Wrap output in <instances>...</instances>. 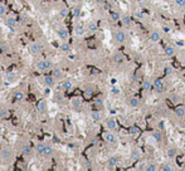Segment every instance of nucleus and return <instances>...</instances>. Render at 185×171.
<instances>
[{
    "mask_svg": "<svg viewBox=\"0 0 185 171\" xmlns=\"http://www.w3.org/2000/svg\"><path fill=\"white\" fill-rule=\"evenodd\" d=\"M145 170L146 171H156L157 170V166L155 163H149V165L145 166Z\"/></svg>",
    "mask_w": 185,
    "mask_h": 171,
    "instance_id": "36",
    "label": "nucleus"
},
{
    "mask_svg": "<svg viewBox=\"0 0 185 171\" xmlns=\"http://www.w3.org/2000/svg\"><path fill=\"white\" fill-rule=\"evenodd\" d=\"M71 105H72V107L76 108V110L81 108V107H82V98H79V97H73V98L71 100Z\"/></svg>",
    "mask_w": 185,
    "mask_h": 171,
    "instance_id": "9",
    "label": "nucleus"
},
{
    "mask_svg": "<svg viewBox=\"0 0 185 171\" xmlns=\"http://www.w3.org/2000/svg\"><path fill=\"white\" fill-rule=\"evenodd\" d=\"M67 15H68V9H67V8H63V9H61V12H59V17H61L62 19H64Z\"/></svg>",
    "mask_w": 185,
    "mask_h": 171,
    "instance_id": "41",
    "label": "nucleus"
},
{
    "mask_svg": "<svg viewBox=\"0 0 185 171\" xmlns=\"http://www.w3.org/2000/svg\"><path fill=\"white\" fill-rule=\"evenodd\" d=\"M44 148H45V145H44V143H38V145H37V153L43 155Z\"/></svg>",
    "mask_w": 185,
    "mask_h": 171,
    "instance_id": "34",
    "label": "nucleus"
},
{
    "mask_svg": "<svg viewBox=\"0 0 185 171\" xmlns=\"http://www.w3.org/2000/svg\"><path fill=\"white\" fill-rule=\"evenodd\" d=\"M8 116H9V111L7 108H2V110H0V117H2V118H7Z\"/></svg>",
    "mask_w": 185,
    "mask_h": 171,
    "instance_id": "39",
    "label": "nucleus"
},
{
    "mask_svg": "<svg viewBox=\"0 0 185 171\" xmlns=\"http://www.w3.org/2000/svg\"><path fill=\"white\" fill-rule=\"evenodd\" d=\"M79 13H81V9H79V7H74V8L72 9V14H73L74 17H78V15H79Z\"/></svg>",
    "mask_w": 185,
    "mask_h": 171,
    "instance_id": "45",
    "label": "nucleus"
},
{
    "mask_svg": "<svg viewBox=\"0 0 185 171\" xmlns=\"http://www.w3.org/2000/svg\"><path fill=\"white\" fill-rule=\"evenodd\" d=\"M106 128L110 131H116L117 130V122L115 118H108L106 121Z\"/></svg>",
    "mask_w": 185,
    "mask_h": 171,
    "instance_id": "4",
    "label": "nucleus"
},
{
    "mask_svg": "<svg viewBox=\"0 0 185 171\" xmlns=\"http://www.w3.org/2000/svg\"><path fill=\"white\" fill-rule=\"evenodd\" d=\"M174 54H175V48H174L172 45L167 44V45L164 48V55H166V57H172Z\"/></svg>",
    "mask_w": 185,
    "mask_h": 171,
    "instance_id": "10",
    "label": "nucleus"
},
{
    "mask_svg": "<svg viewBox=\"0 0 185 171\" xmlns=\"http://www.w3.org/2000/svg\"><path fill=\"white\" fill-rule=\"evenodd\" d=\"M0 132H2V128H0Z\"/></svg>",
    "mask_w": 185,
    "mask_h": 171,
    "instance_id": "56",
    "label": "nucleus"
},
{
    "mask_svg": "<svg viewBox=\"0 0 185 171\" xmlns=\"http://www.w3.org/2000/svg\"><path fill=\"white\" fill-rule=\"evenodd\" d=\"M129 132H130V135H132V136H137V135L140 133V128H139L136 125H132V126L130 127Z\"/></svg>",
    "mask_w": 185,
    "mask_h": 171,
    "instance_id": "27",
    "label": "nucleus"
},
{
    "mask_svg": "<svg viewBox=\"0 0 185 171\" xmlns=\"http://www.w3.org/2000/svg\"><path fill=\"white\" fill-rule=\"evenodd\" d=\"M40 49H42V47H40L39 43H33V44H30V52H32L33 54H38V53L40 52Z\"/></svg>",
    "mask_w": 185,
    "mask_h": 171,
    "instance_id": "19",
    "label": "nucleus"
},
{
    "mask_svg": "<svg viewBox=\"0 0 185 171\" xmlns=\"http://www.w3.org/2000/svg\"><path fill=\"white\" fill-rule=\"evenodd\" d=\"M54 82H56V78L53 75H45L44 77V83H45L47 87H53Z\"/></svg>",
    "mask_w": 185,
    "mask_h": 171,
    "instance_id": "13",
    "label": "nucleus"
},
{
    "mask_svg": "<svg viewBox=\"0 0 185 171\" xmlns=\"http://www.w3.org/2000/svg\"><path fill=\"white\" fill-rule=\"evenodd\" d=\"M115 40L117 42V43H125L126 40H127V35H126V33L124 32V30H116L115 32Z\"/></svg>",
    "mask_w": 185,
    "mask_h": 171,
    "instance_id": "3",
    "label": "nucleus"
},
{
    "mask_svg": "<svg viewBox=\"0 0 185 171\" xmlns=\"http://www.w3.org/2000/svg\"><path fill=\"white\" fill-rule=\"evenodd\" d=\"M17 19L14 18V17H8L7 18V25H9V27H17Z\"/></svg>",
    "mask_w": 185,
    "mask_h": 171,
    "instance_id": "30",
    "label": "nucleus"
},
{
    "mask_svg": "<svg viewBox=\"0 0 185 171\" xmlns=\"http://www.w3.org/2000/svg\"><path fill=\"white\" fill-rule=\"evenodd\" d=\"M121 20H122V24L125 25V27H130L131 25V22H132V18L130 17V15H124L122 18H121Z\"/></svg>",
    "mask_w": 185,
    "mask_h": 171,
    "instance_id": "24",
    "label": "nucleus"
},
{
    "mask_svg": "<svg viewBox=\"0 0 185 171\" xmlns=\"http://www.w3.org/2000/svg\"><path fill=\"white\" fill-rule=\"evenodd\" d=\"M74 33H76L77 37H82V35H84V33H86V28H84V25H82V24L76 25V28H74Z\"/></svg>",
    "mask_w": 185,
    "mask_h": 171,
    "instance_id": "12",
    "label": "nucleus"
},
{
    "mask_svg": "<svg viewBox=\"0 0 185 171\" xmlns=\"http://www.w3.org/2000/svg\"><path fill=\"white\" fill-rule=\"evenodd\" d=\"M35 68H37V70H39V72H44V70H45V60H44V59L38 60L37 64H35Z\"/></svg>",
    "mask_w": 185,
    "mask_h": 171,
    "instance_id": "22",
    "label": "nucleus"
},
{
    "mask_svg": "<svg viewBox=\"0 0 185 171\" xmlns=\"http://www.w3.org/2000/svg\"><path fill=\"white\" fill-rule=\"evenodd\" d=\"M170 101H171L174 105H177V103L181 102V97H180V95L174 93V95H170Z\"/></svg>",
    "mask_w": 185,
    "mask_h": 171,
    "instance_id": "25",
    "label": "nucleus"
},
{
    "mask_svg": "<svg viewBox=\"0 0 185 171\" xmlns=\"http://www.w3.org/2000/svg\"><path fill=\"white\" fill-rule=\"evenodd\" d=\"M22 153H23L24 156H30V153H32V147H30L29 145H24L23 148H22Z\"/></svg>",
    "mask_w": 185,
    "mask_h": 171,
    "instance_id": "28",
    "label": "nucleus"
},
{
    "mask_svg": "<svg viewBox=\"0 0 185 171\" xmlns=\"http://www.w3.org/2000/svg\"><path fill=\"white\" fill-rule=\"evenodd\" d=\"M139 78H140V73H136V75H135V77H132V79H134V80H137Z\"/></svg>",
    "mask_w": 185,
    "mask_h": 171,
    "instance_id": "53",
    "label": "nucleus"
},
{
    "mask_svg": "<svg viewBox=\"0 0 185 171\" xmlns=\"http://www.w3.org/2000/svg\"><path fill=\"white\" fill-rule=\"evenodd\" d=\"M14 97H15L17 101H23V98H24V93H23L22 91H18V92H15Z\"/></svg>",
    "mask_w": 185,
    "mask_h": 171,
    "instance_id": "38",
    "label": "nucleus"
},
{
    "mask_svg": "<svg viewBox=\"0 0 185 171\" xmlns=\"http://www.w3.org/2000/svg\"><path fill=\"white\" fill-rule=\"evenodd\" d=\"M112 60H114V63H116V64L122 63V62H124V54H122L121 52H116V53L112 55Z\"/></svg>",
    "mask_w": 185,
    "mask_h": 171,
    "instance_id": "11",
    "label": "nucleus"
},
{
    "mask_svg": "<svg viewBox=\"0 0 185 171\" xmlns=\"http://www.w3.org/2000/svg\"><path fill=\"white\" fill-rule=\"evenodd\" d=\"M166 156L169 158H175L176 157V148L174 147H167L166 148Z\"/></svg>",
    "mask_w": 185,
    "mask_h": 171,
    "instance_id": "21",
    "label": "nucleus"
},
{
    "mask_svg": "<svg viewBox=\"0 0 185 171\" xmlns=\"http://www.w3.org/2000/svg\"><path fill=\"white\" fill-rule=\"evenodd\" d=\"M149 38H150V40H151V42H154V43H157V42H160V40H161V34H160L159 32L154 30V32H151V33H150Z\"/></svg>",
    "mask_w": 185,
    "mask_h": 171,
    "instance_id": "8",
    "label": "nucleus"
},
{
    "mask_svg": "<svg viewBox=\"0 0 185 171\" xmlns=\"http://www.w3.org/2000/svg\"><path fill=\"white\" fill-rule=\"evenodd\" d=\"M129 106L130 107H132V108H136V107H139L140 106V98L139 97H135V96H132V97H130L129 98Z\"/></svg>",
    "mask_w": 185,
    "mask_h": 171,
    "instance_id": "6",
    "label": "nucleus"
},
{
    "mask_svg": "<svg viewBox=\"0 0 185 171\" xmlns=\"http://www.w3.org/2000/svg\"><path fill=\"white\" fill-rule=\"evenodd\" d=\"M0 48H2V50H3L4 53H7V52L9 50V47H8L5 43H2V44H0Z\"/></svg>",
    "mask_w": 185,
    "mask_h": 171,
    "instance_id": "48",
    "label": "nucleus"
},
{
    "mask_svg": "<svg viewBox=\"0 0 185 171\" xmlns=\"http://www.w3.org/2000/svg\"><path fill=\"white\" fill-rule=\"evenodd\" d=\"M103 138L108 143H116L117 142V136L114 133V131H110V130L103 133Z\"/></svg>",
    "mask_w": 185,
    "mask_h": 171,
    "instance_id": "2",
    "label": "nucleus"
},
{
    "mask_svg": "<svg viewBox=\"0 0 185 171\" xmlns=\"http://www.w3.org/2000/svg\"><path fill=\"white\" fill-rule=\"evenodd\" d=\"M5 14H7V8H5V5L0 4V17H3V15H5Z\"/></svg>",
    "mask_w": 185,
    "mask_h": 171,
    "instance_id": "46",
    "label": "nucleus"
},
{
    "mask_svg": "<svg viewBox=\"0 0 185 171\" xmlns=\"http://www.w3.org/2000/svg\"><path fill=\"white\" fill-rule=\"evenodd\" d=\"M69 49H71L69 44H68V43H67V42L64 40V42H63V43L61 44V50H62V52H68Z\"/></svg>",
    "mask_w": 185,
    "mask_h": 171,
    "instance_id": "35",
    "label": "nucleus"
},
{
    "mask_svg": "<svg viewBox=\"0 0 185 171\" xmlns=\"http://www.w3.org/2000/svg\"><path fill=\"white\" fill-rule=\"evenodd\" d=\"M110 8H111V5L107 3V5H105V9H110Z\"/></svg>",
    "mask_w": 185,
    "mask_h": 171,
    "instance_id": "55",
    "label": "nucleus"
},
{
    "mask_svg": "<svg viewBox=\"0 0 185 171\" xmlns=\"http://www.w3.org/2000/svg\"><path fill=\"white\" fill-rule=\"evenodd\" d=\"M53 68V64L50 60H45V70H50Z\"/></svg>",
    "mask_w": 185,
    "mask_h": 171,
    "instance_id": "47",
    "label": "nucleus"
},
{
    "mask_svg": "<svg viewBox=\"0 0 185 171\" xmlns=\"http://www.w3.org/2000/svg\"><path fill=\"white\" fill-rule=\"evenodd\" d=\"M121 93H122V91H121L120 87H117V86H112V88H111V95L112 96H120Z\"/></svg>",
    "mask_w": 185,
    "mask_h": 171,
    "instance_id": "29",
    "label": "nucleus"
},
{
    "mask_svg": "<svg viewBox=\"0 0 185 171\" xmlns=\"http://www.w3.org/2000/svg\"><path fill=\"white\" fill-rule=\"evenodd\" d=\"M95 2H96L97 4H103V3L106 2V0H95Z\"/></svg>",
    "mask_w": 185,
    "mask_h": 171,
    "instance_id": "54",
    "label": "nucleus"
},
{
    "mask_svg": "<svg viewBox=\"0 0 185 171\" xmlns=\"http://www.w3.org/2000/svg\"><path fill=\"white\" fill-rule=\"evenodd\" d=\"M141 157V151L140 150H135L134 152H132V158H140Z\"/></svg>",
    "mask_w": 185,
    "mask_h": 171,
    "instance_id": "44",
    "label": "nucleus"
},
{
    "mask_svg": "<svg viewBox=\"0 0 185 171\" xmlns=\"http://www.w3.org/2000/svg\"><path fill=\"white\" fill-rule=\"evenodd\" d=\"M159 130L160 131H164L165 130V123L164 122H159Z\"/></svg>",
    "mask_w": 185,
    "mask_h": 171,
    "instance_id": "51",
    "label": "nucleus"
},
{
    "mask_svg": "<svg viewBox=\"0 0 185 171\" xmlns=\"http://www.w3.org/2000/svg\"><path fill=\"white\" fill-rule=\"evenodd\" d=\"M107 165H108L110 167H115V166H117V165H119V160H117V157H116V156H111V157L107 160Z\"/></svg>",
    "mask_w": 185,
    "mask_h": 171,
    "instance_id": "23",
    "label": "nucleus"
},
{
    "mask_svg": "<svg viewBox=\"0 0 185 171\" xmlns=\"http://www.w3.org/2000/svg\"><path fill=\"white\" fill-rule=\"evenodd\" d=\"M91 118L95 122H98V121L102 118V115H101L100 111H92V112H91Z\"/></svg>",
    "mask_w": 185,
    "mask_h": 171,
    "instance_id": "18",
    "label": "nucleus"
},
{
    "mask_svg": "<svg viewBox=\"0 0 185 171\" xmlns=\"http://www.w3.org/2000/svg\"><path fill=\"white\" fill-rule=\"evenodd\" d=\"M110 18H111V20L112 22H119V20H121V14L119 13V12H112L111 14H110Z\"/></svg>",
    "mask_w": 185,
    "mask_h": 171,
    "instance_id": "26",
    "label": "nucleus"
},
{
    "mask_svg": "<svg viewBox=\"0 0 185 171\" xmlns=\"http://www.w3.org/2000/svg\"><path fill=\"white\" fill-rule=\"evenodd\" d=\"M72 87H73V82L69 80V79H67V80H64V82L62 83V90H63V91H71Z\"/></svg>",
    "mask_w": 185,
    "mask_h": 171,
    "instance_id": "16",
    "label": "nucleus"
},
{
    "mask_svg": "<svg viewBox=\"0 0 185 171\" xmlns=\"http://www.w3.org/2000/svg\"><path fill=\"white\" fill-rule=\"evenodd\" d=\"M175 116H176L177 118L184 117V116H185V107H184V106H177V107L175 108Z\"/></svg>",
    "mask_w": 185,
    "mask_h": 171,
    "instance_id": "14",
    "label": "nucleus"
},
{
    "mask_svg": "<svg viewBox=\"0 0 185 171\" xmlns=\"http://www.w3.org/2000/svg\"><path fill=\"white\" fill-rule=\"evenodd\" d=\"M0 156H2V158L4 161H9V160H12V151L9 148H4L0 152Z\"/></svg>",
    "mask_w": 185,
    "mask_h": 171,
    "instance_id": "7",
    "label": "nucleus"
},
{
    "mask_svg": "<svg viewBox=\"0 0 185 171\" xmlns=\"http://www.w3.org/2000/svg\"><path fill=\"white\" fill-rule=\"evenodd\" d=\"M53 155V148H52V146H49V145H45V148H44V152H43V156H52Z\"/></svg>",
    "mask_w": 185,
    "mask_h": 171,
    "instance_id": "31",
    "label": "nucleus"
},
{
    "mask_svg": "<svg viewBox=\"0 0 185 171\" xmlns=\"http://www.w3.org/2000/svg\"><path fill=\"white\" fill-rule=\"evenodd\" d=\"M151 87H152V80L150 78L144 79V82H142V90L144 91H150Z\"/></svg>",
    "mask_w": 185,
    "mask_h": 171,
    "instance_id": "15",
    "label": "nucleus"
},
{
    "mask_svg": "<svg viewBox=\"0 0 185 171\" xmlns=\"http://www.w3.org/2000/svg\"><path fill=\"white\" fill-rule=\"evenodd\" d=\"M7 78H8L9 80H14V79H15V74H14V73H9V74L7 75Z\"/></svg>",
    "mask_w": 185,
    "mask_h": 171,
    "instance_id": "50",
    "label": "nucleus"
},
{
    "mask_svg": "<svg viewBox=\"0 0 185 171\" xmlns=\"http://www.w3.org/2000/svg\"><path fill=\"white\" fill-rule=\"evenodd\" d=\"M45 110H47V101H45V100L39 101L38 105H37V111H38V112H44Z\"/></svg>",
    "mask_w": 185,
    "mask_h": 171,
    "instance_id": "17",
    "label": "nucleus"
},
{
    "mask_svg": "<svg viewBox=\"0 0 185 171\" xmlns=\"http://www.w3.org/2000/svg\"><path fill=\"white\" fill-rule=\"evenodd\" d=\"M136 18L137 19H144V14L142 13H136Z\"/></svg>",
    "mask_w": 185,
    "mask_h": 171,
    "instance_id": "52",
    "label": "nucleus"
},
{
    "mask_svg": "<svg viewBox=\"0 0 185 171\" xmlns=\"http://www.w3.org/2000/svg\"><path fill=\"white\" fill-rule=\"evenodd\" d=\"M52 74H53V77H54V78H61V75H62V70H61V69H58V68H53Z\"/></svg>",
    "mask_w": 185,
    "mask_h": 171,
    "instance_id": "33",
    "label": "nucleus"
},
{
    "mask_svg": "<svg viewBox=\"0 0 185 171\" xmlns=\"http://www.w3.org/2000/svg\"><path fill=\"white\" fill-rule=\"evenodd\" d=\"M160 170H162V171H171V170H174V167L170 166V163H165V165H162L160 167Z\"/></svg>",
    "mask_w": 185,
    "mask_h": 171,
    "instance_id": "42",
    "label": "nucleus"
},
{
    "mask_svg": "<svg viewBox=\"0 0 185 171\" xmlns=\"http://www.w3.org/2000/svg\"><path fill=\"white\" fill-rule=\"evenodd\" d=\"M152 138L156 141V142H161L162 141V138H164V136H162V131H155L154 133H152Z\"/></svg>",
    "mask_w": 185,
    "mask_h": 171,
    "instance_id": "20",
    "label": "nucleus"
},
{
    "mask_svg": "<svg viewBox=\"0 0 185 171\" xmlns=\"http://www.w3.org/2000/svg\"><path fill=\"white\" fill-rule=\"evenodd\" d=\"M97 29V24L96 23H93V22H92V23H89L88 24V30H91V32H95Z\"/></svg>",
    "mask_w": 185,
    "mask_h": 171,
    "instance_id": "43",
    "label": "nucleus"
},
{
    "mask_svg": "<svg viewBox=\"0 0 185 171\" xmlns=\"http://www.w3.org/2000/svg\"><path fill=\"white\" fill-rule=\"evenodd\" d=\"M174 3L176 4V7L184 9L185 8V0H174Z\"/></svg>",
    "mask_w": 185,
    "mask_h": 171,
    "instance_id": "40",
    "label": "nucleus"
},
{
    "mask_svg": "<svg viewBox=\"0 0 185 171\" xmlns=\"http://www.w3.org/2000/svg\"><path fill=\"white\" fill-rule=\"evenodd\" d=\"M57 33H58V37H59L62 40H67V39L69 38V33H68V30H67L66 28H59V29L57 30Z\"/></svg>",
    "mask_w": 185,
    "mask_h": 171,
    "instance_id": "5",
    "label": "nucleus"
},
{
    "mask_svg": "<svg viewBox=\"0 0 185 171\" xmlns=\"http://www.w3.org/2000/svg\"><path fill=\"white\" fill-rule=\"evenodd\" d=\"M152 87H154V90H155L157 93H162V92L166 90L165 82H164L162 79H160V78H157V79H155V80L152 82Z\"/></svg>",
    "mask_w": 185,
    "mask_h": 171,
    "instance_id": "1",
    "label": "nucleus"
},
{
    "mask_svg": "<svg viewBox=\"0 0 185 171\" xmlns=\"http://www.w3.org/2000/svg\"><path fill=\"white\" fill-rule=\"evenodd\" d=\"M93 91H95V90H93V87H88V88L84 91V96H86L87 98H89L92 95H93Z\"/></svg>",
    "mask_w": 185,
    "mask_h": 171,
    "instance_id": "37",
    "label": "nucleus"
},
{
    "mask_svg": "<svg viewBox=\"0 0 185 171\" xmlns=\"http://www.w3.org/2000/svg\"><path fill=\"white\" fill-rule=\"evenodd\" d=\"M165 74L166 75H171L172 74V68L171 67H166L165 68Z\"/></svg>",
    "mask_w": 185,
    "mask_h": 171,
    "instance_id": "49",
    "label": "nucleus"
},
{
    "mask_svg": "<svg viewBox=\"0 0 185 171\" xmlns=\"http://www.w3.org/2000/svg\"><path fill=\"white\" fill-rule=\"evenodd\" d=\"M93 106L96 107V108H102L103 107V100L102 98H96L95 101H93Z\"/></svg>",
    "mask_w": 185,
    "mask_h": 171,
    "instance_id": "32",
    "label": "nucleus"
}]
</instances>
